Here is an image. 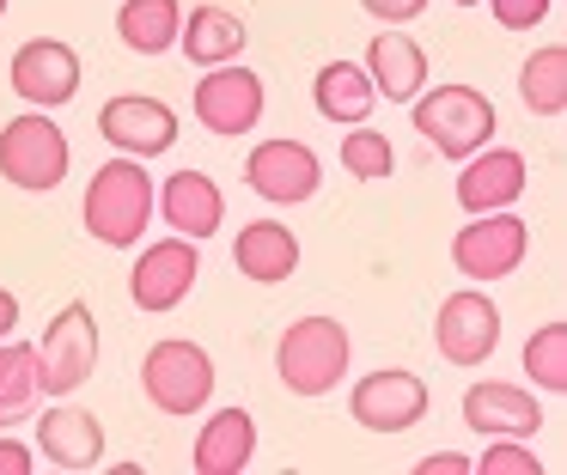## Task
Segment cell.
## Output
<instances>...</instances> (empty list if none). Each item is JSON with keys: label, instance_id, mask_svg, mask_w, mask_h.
<instances>
[{"label": "cell", "instance_id": "f1b7e54d", "mask_svg": "<svg viewBox=\"0 0 567 475\" xmlns=\"http://www.w3.org/2000/svg\"><path fill=\"white\" fill-rule=\"evenodd\" d=\"M470 469L476 475H543V463H537V451H525V438H494Z\"/></svg>", "mask_w": 567, "mask_h": 475}, {"label": "cell", "instance_id": "7a4b0ae2", "mask_svg": "<svg viewBox=\"0 0 567 475\" xmlns=\"http://www.w3.org/2000/svg\"><path fill=\"white\" fill-rule=\"evenodd\" d=\"M348 360H354V341H348V329L336 317H293L281 329V341H275V378L306 402L342 390Z\"/></svg>", "mask_w": 567, "mask_h": 475}, {"label": "cell", "instance_id": "ac0fdd59", "mask_svg": "<svg viewBox=\"0 0 567 475\" xmlns=\"http://www.w3.org/2000/svg\"><path fill=\"white\" fill-rule=\"evenodd\" d=\"M360 68H367V80H372L379 97L409 104V97L427 85V49H421L403 24H384V31L367 43V61H360Z\"/></svg>", "mask_w": 567, "mask_h": 475}, {"label": "cell", "instance_id": "7c38bea8", "mask_svg": "<svg viewBox=\"0 0 567 475\" xmlns=\"http://www.w3.org/2000/svg\"><path fill=\"white\" fill-rule=\"evenodd\" d=\"M433 348H440L452 365H482L494 348H501V304H494L482 287L445 292L440 317H433Z\"/></svg>", "mask_w": 567, "mask_h": 475}, {"label": "cell", "instance_id": "e575fe53", "mask_svg": "<svg viewBox=\"0 0 567 475\" xmlns=\"http://www.w3.org/2000/svg\"><path fill=\"white\" fill-rule=\"evenodd\" d=\"M452 7H482V0H452Z\"/></svg>", "mask_w": 567, "mask_h": 475}, {"label": "cell", "instance_id": "484cf974", "mask_svg": "<svg viewBox=\"0 0 567 475\" xmlns=\"http://www.w3.org/2000/svg\"><path fill=\"white\" fill-rule=\"evenodd\" d=\"M38 348L7 335V348H0V426H19L38 409Z\"/></svg>", "mask_w": 567, "mask_h": 475}, {"label": "cell", "instance_id": "d590c367", "mask_svg": "<svg viewBox=\"0 0 567 475\" xmlns=\"http://www.w3.org/2000/svg\"><path fill=\"white\" fill-rule=\"evenodd\" d=\"M0 19H7V0H0Z\"/></svg>", "mask_w": 567, "mask_h": 475}, {"label": "cell", "instance_id": "836d02e7", "mask_svg": "<svg viewBox=\"0 0 567 475\" xmlns=\"http://www.w3.org/2000/svg\"><path fill=\"white\" fill-rule=\"evenodd\" d=\"M13 329H19V299H13L7 287H0V341L13 335Z\"/></svg>", "mask_w": 567, "mask_h": 475}, {"label": "cell", "instance_id": "44dd1931", "mask_svg": "<svg viewBox=\"0 0 567 475\" xmlns=\"http://www.w3.org/2000/svg\"><path fill=\"white\" fill-rule=\"evenodd\" d=\"M233 262H238V275L257 280V287H281V280H293V268H299L293 226H281V219H250V226L233 238Z\"/></svg>", "mask_w": 567, "mask_h": 475}, {"label": "cell", "instance_id": "2e32d148", "mask_svg": "<svg viewBox=\"0 0 567 475\" xmlns=\"http://www.w3.org/2000/svg\"><path fill=\"white\" fill-rule=\"evenodd\" d=\"M153 214H165V226H172L177 238L208 244L226 219V195L208 171H172V177L153 189Z\"/></svg>", "mask_w": 567, "mask_h": 475}, {"label": "cell", "instance_id": "3957f363", "mask_svg": "<svg viewBox=\"0 0 567 475\" xmlns=\"http://www.w3.org/2000/svg\"><path fill=\"white\" fill-rule=\"evenodd\" d=\"M409 116H415V134H421V141H427L440 158H470L476 146L494 141V122H501V110H494L488 92L452 80V85H421V92L409 97Z\"/></svg>", "mask_w": 567, "mask_h": 475}, {"label": "cell", "instance_id": "ffe728a7", "mask_svg": "<svg viewBox=\"0 0 567 475\" xmlns=\"http://www.w3.org/2000/svg\"><path fill=\"white\" fill-rule=\"evenodd\" d=\"M250 457H257V421H250V409H214L196 433L189 469L196 475H245Z\"/></svg>", "mask_w": 567, "mask_h": 475}, {"label": "cell", "instance_id": "4fadbf2b", "mask_svg": "<svg viewBox=\"0 0 567 475\" xmlns=\"http://www.w3.org/2000/svg\"><path fill=\"white\" fill-rule=\"evenodd\" d=\"M196 275H202L196 238H159L135 256V268H128V299H135L141 311H177V304L189 299V287H196Z\"/></svg>", "mask_w": 567, "mask_h": 475}, {"label": "cell", "instance_id": "7402d4cb", "mask_svg": "<svg viewBox=\"0 0 567 475\" xmlns=\"http://www.w3.org/2000/svg\"><path fill=\"white\" fill-rule=\"evenodd\" d=\"M311 104H318L323 122L354 128V122L372 116L379 92H372V80H367V68H360V61H323L318 80H311Z\"/></svg>", "mask_w": 567, "mask_h": 475}, {"label": "cell", "instance_id": "9a60e30c", "mask_svg": "<svg viewBox=\"0 0 567 475\" xmlns=\"http://www.w3.org/2000/svg\"><path fill=\"white\" fill-rule=\"evenodd\" d=\"M457 207L464 214H494V207H513L530 183V165L518 146H476L470 158H457Z\"/></svg>", "mask_w": 567, "mask_h": 475}, {"label": "cell", "instance_id": "4316f807", "mask_svg": "<svg viewBox=\"0 0 567 475\" xmlns=\"http://www.w3.org/2000/svg\"><path fill=\"white\" fill-rule=\"evenodd\" d=\"M525 378L537 390H549V396H561L567 390V323L555 317V323H543V329H530V341H525Z\"/></svg>", "mask_w": 567, "mask_h": 475}, {"label": "cell", "instance_id": "8992f818", "mask_svg": "<svg viewBox=\"0 0 567 475\" xmlns=\"http://www.w3.org/2000/svg\"><path fill=\"white\" fill-rule=\"evenodd\" d=\"M99 372V317L92 304H62L38 341V390L43 396H74Z\"/></svg>", "mask_w": 567, "mask_h": 475}, {"label": "cell", "instance_id": "d4e9b609", "mask_svg": "<svg viewBox=\"0 0 567 475\" xmlns=\"http://www.w3.org/2000/svg\"><path fill=\"white\" fill-rule=\"evenodd\" d=\"M518 97H525L530 116H549V122L567 110V49L561 43L525 55V68H518Z\"/></svg>", "mask_w": 567, "mask_h": 475}, {"label": "cell", "instance_id": "1f68e13d", "mask_svg": "<svg viewBox=\"0 0 567 475\" xmlns=\"http://www.w3.org/2000/svg\"><path fill=\"white\" fill-rule=\"evenodd\" d=\"M31 469H38V451L0 433V475H31Z\"/></svg>", "mask_w": 567, "mask_h": 475}, {"label": "cell", "instance_id": "5bb4252c", "mask_svg": "<svg viewBox=\"0 0 567 475\" xmlns=\"http://www.w3.org/2000/svg\"><path fill=\"white\" fill-rule=\"evenodd\" d=\"M99 134L128 158H159L177 146V110L165 97H147V92H123L99 110Z\"/></svg>", "mask_w": 567, "mask_h": 475}, {"label": "cell", "instance_id": "52a82bcc", "mask_svg": "<svg viewBox=\"0 0 567 475\" xmlns=\"http://www.w3.org/2000/svg\"><path fill=\"white\" fill-rule=\"evenodd\" d=\"M525 250H530V226L513 214V207H494V214H470V226L452 238V262L464 268V275L476 280V287L518 275Z\"/></svg>", "mask_w": 567, "mask_h": 475}, {"label": "cell", "instance_id": "5b68a950", "mask_svg": "<svg viewBox=\"0 0 567 475\" xmlns=\"http://www.w3.org/2000/svg\"><path fill=\"white\" fill-rule=\"evenodd\" d=\"M141 390L159 414H202L214 402V353L189 335H165L141 360Z\"/></svg>", "mask_w": 567, "mask_h": 475}, {"label": "cell", "instance_id": "f546056e", "mask_svg": "<svg viewBox=\"0 0 567 475\" xmlns=\"http://www.w3.org/2000/svg\"><path fill=\"white\" fill-rule=\"evenodd\" d=\"M549 7L555 0H488V12H494L501 31H537V24L549 19Z\"/></svg>", "mask_w": 567, "mask_h": 475}, {"label": "cell", "instance_id": "4dcf8cb0", "mask_svg": "<svg viewBox=\"0 0 567 475\" xmlns=\"http://www.w3.org/2000/svg\"><path fill=\"white\" fill-rule=\"evenodd\" d=\"M360 7H367L379 24H409V19L427 12V0H360Z\"/></svg>", "mask_w": 567, "mask_h": 475}, {"label": "cell", "instance_id": "8fae6325", "mask_svg": "<svg viewBox=\"0 0 567 475\" xmlns=\"http://www.w3.org/2000/svg\"><path fill=\"white\" fill-rule=\"evenodd\" d=\"M348 414H354V426H367V433H409V426L427 421V384H421L415 372H403V365H384V372H367L354 378V390H348Z\"/></svg>", "mask_w": 567, "mask_h": 475}, {"label": "cell", "instance_id": "cb8c5ba5", "mask_svg": "<svg viewBox=\"0 0 567 475\" xmlns=\"http://www.w3.org/2000/svg\"><path fill=\"white\" fill-rule=\"evenodd\" d=\"M177 31H184V7L177 0H123L116 7V37L135 55H172Z\"/></svg>", "mask_w": 567, "mask_h": 475}, {"label": "cell", "instance_id": "277c9868", "mask_svg": "<svg viewBox=\"0 0 567 475\" xmlns=\"http://www.w3.org/2000/svg\"><path fill=\"white\" fill-rule=\"evenodd\" d=\"M68 134L50 110H19L7 128H0V177L25 195H43V189H62L68 183Z\"/></svg>", "mask_w": 567, "mask_h": 475}, {"label": "cell", "instance_id": "30bf717a", "mask_svg": "<svg viewBox=\"0 0 567 475\" xmlns=\"http://www.w3.org/2000/svg\"><path fill=\"white\" fill-rule=\"evenodd\" d=\"M245 183L250 195H262L269 207H299L323 189V158L306 141L281 134V141H257L245 158Z\"/></svg>", "mask_w": 567, "mask_h": 475}, {"label": "cell", "instance_id": "e0dca14e", "mask_svg": "<svg viewBox=\"0 0 567 475\" xmlns=\"http://www.w3.org/2000/svg\"><path fill=\"white\" fill-rule=\"evenodd\" d=\"M464 426L482 438H530L543 426V402L518 384H470L464 390Z\"/></svg>", "mask_w": 567, "mask_h": 475}, {"label": "cell", "instance_id": "83f0119b", "mask_svg": "<svg viewBox=\"0 0 567 475\" xmlns=\"http://www.w3.org/2000/svg\"><path fill=\"white\" fill-rule=\"evenodd\" d=\"M342 171H348V177H360V183H384V177L396 171L391 134H379V128H367V122H354V128L342 134Z\"/></svg>", "mask_w": 567, "mask_h": 475}, {"label": "cell", "instance_id": "6da1fadb", "mask_svg": "<svg viewBox=\"0 0 567 475\" xmlns=\"http://www.w3.org/2000/svg\"><path fill=\"white\" fill-rule=\"evenodd\" d=\"M153 189L159 183L147 177V165L141 158H104L99 177L86 183V202H80V219H86V231L99 244H111V250H135L141 238H147V219H153Z\"/></svg>", "mask_w": 567, "mask_h": 475}, {"label": "cell", "instance_id": "ba28073f", "mask_svg": "<svg viewBox=\"0 0 567 475\" xmlns=\"http://www.w3.org/2000/svg\"><path fill=\"white\" fill-rule=\"evenodd\" d=\"M262 110H269V85H262L250 68H238V61L202 68V80H196V122L208 134L238 141V134H250L262 122Z\"/></svg>", "mask_w": 567, "mask_h": 475}, {"label": "cell", "instance_id": "9c48e42d", "mask_svg": "<svg viewBox=\"0 0 567 475\" xmlns=\"http://www.w3.org/2000/svg\"><path fill=\"white\" fill-rule=\"evenodd\" d=\"M7 80H13V97L31 110H62L80 97V80H86V68H80L74 43H62V37H31V43L13 49V68H7Z\"/></svg>", "mask_w": 567, "mask_h": 475}, {"label": "cell", "instance_id": "8d00e7d4", "mask_svg": "<svg viewBox=\"0 0 567 475\" xmlns=\"http://www.w3.org/2000/svg\"><path fill=\"white\" fill-rule=\"evenodd\" d=\"M0 348H7V341H0Z\"/></svg>", "mask_w": 567, "mask_h": 475}, {"label": "cell", "instance_id": "603a6c76", "mask_svg": "<svg viewBox=\"0 0 567 475\" xmlns=\"http://www.w3.org/2000/svg\"><path fill=\"white\" fill-rule=\"evenodd\" d=\"M250 43L245 19L226 7H196L184 12V31H177V49H184V61H196V68H220V61H238Z\"/></svg>", "mask_w": 567, "mask_h": 475}, {"label": "cell", "instance_id": "d6986e66", "mask_svg": "<svg viewBox=\"0 0 567 475\" xmlns=\"http://www.w3.org/2000/svg\"><path fill=\"white\" fill-rule=\"evenodd\" d=\"M38 451L55 463V469H99L104 463V426L92 409H80V402H62V409H50L38 421Z\"/></svg>", "mask_w": 567, "mask_h": 475}, {"label": "cell", "instance_id": "d6a6232c", "mask_svg": "<svg viewBox=\"0 0 567 475\" xmlns=\"http://www.w3.org/2000/svg\"><path fill=\"white\" fill-rule=\"evenodd\" d=\"M415 475H470V457H457V451H440V457H421Z\"/></svg>", "mask_w": 567, "mask_h": 475}]
</instances>
